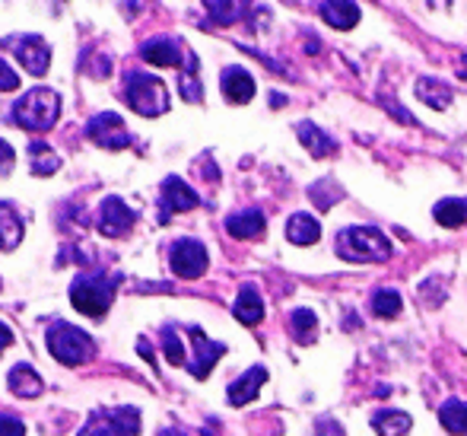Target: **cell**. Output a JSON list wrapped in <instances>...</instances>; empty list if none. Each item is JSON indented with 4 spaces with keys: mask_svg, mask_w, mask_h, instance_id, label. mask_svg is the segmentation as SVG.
Listing matches in <instances>:
<instances>
[{
    "mask_svg": "<svg viewBox=\"0 0 467 436\" xmlns=\"http://www.w3.org/2000/svg\"><path fill=\"white\" fill-rule=\"evenodd\" d=\"M334 252L347 261H388L394 255V246L379 227H347L334 236Z\"/></svg>",
    "mask_w": 467,
    "mask_h": 436,
    "instance_id": "1",
    "label": "cell"
},
{
    "mask_svg": "<svg viewBox=\"0 0 467 436\" xmlns=\"http://www.w3.org/2000/svg\"><path fill=\"white\" fill-rule=\"evenodd\" d=\"M121 284V274L102 278V274H76V280L70 284V303L76 312L89 319H102L115 303V290Z\"/></svg>",
    "mask_w": 467,
    "mask_h": 436,
    "instance_id": "2",
    "label": "cell"
},
{
    "mask_svg": "<svg viewBox=\"0 0 467 436\" xmlns=\"http://www.w3.org/2000/svg\"><path fill=\"white\" fill-rule=\"evenodd\" d=\"M13 125H19L23 131H48L51 125L57 121V115H61V99H57L55 89H29L25 96H19L16 102H13Z\"/></svg>",
    "mask_w": 467,
    "mask_h": 436,
    "instance_id": "3",
    "label": "cell"
},
{
    "mask_svg": "<svg viewBox=\"0 0 467 436\" xmlns=\"http://www.w3.org/2000/svg\"><path fill=\"white\" fill-rule=\"evenodd\" d=\"M125 102L144 118L168 112V89L159 76L144 74V70H127L125 74Z\"/></svg>",
    "mask_w": 467,
    "mask_h": 436,
    "instance_id": "4",
    "label": "cell"
},
{
    "mask_svg": "<svg viewBox=\"0 0 467 436\" xmlns=\"http://www.w3.org/2000/svg\"><path fill=\"white\" fill-rule=\"evenodd\" d=\"M48 350L64 367H80L96 357V341L83 329L67 322H55L48 329Z\"/></svg>",
    "mask_w": 467,
    "mask_h": 436,
    "instance_id": "5",
    "label": "cell"
},
{
    "mask_svg": "<svg viewBox=\"0 0 467 436\" xmlns=\"http://www.w3.org/2000/svg\"><path fill=\"white\" fill-rule=\"evenodd\" d=\"M168 265H172V271L178 274V278L194 280V278H200V274L207 271V265H210V255H207L204 242L178 239L172 246V252H168Z\"/></svg>",
    "mask_w": 467,
    "mask_h": 436,
    "instance_id": "6",
    "label": "cell"
},
{
    "mask_svg": "<svg viewBox=\"0 0 467 436\" xmlns=\"http://www.w3.org/2000/svg\"><path fill=\"white\" fill-rule=\"evenodd\" d=\"M86 137L93 140L96 147H106V150H121V147L131 144V134L125 127V118L115 112H102L96 115L86 125Z\"/></svg>",
    "mask_w": 467,
    "mask_h": 436,
    "instance_id": "7",
    "label": "cell"
},
{
    "mask_svg": "<svg viewBox=\"0 0 467 436\" xmlns=\"http://www.w3.org/2000/svg\"><path fill=\"white\" fill-rule=\"evenodd\" d=\"M159 204H162V214H159V220L166 223L172 214H185V210H194L200 204V198H198V191L191 188V185L185 182V178H178V176H168V178H162V185H159Z\"/></svg>",
    "mask_w": 467,
    "mask_h": 436,
    "instance_id": "8",
    "label": "cell"
},
{
    "mask_svg": "<svg viewBox=\"0 0 467 436\" xmlns=\"http://www.w3.org/2000/svg\"><path fill=\"white\" fill-rule=\"evenodd\" d=\"M185 335L191 338V344H194V360L188 363V370H191L194 380H207L210 370L217 367V360L226 354V344L210 341L198 325H185Z\"/></svg>",
    "mask_w": 467,
    "mask_h": 436,
    "instance_id": "9",
    "label": "cell"
},
{
    "mask_svg": "<svg viewBox=\"0 0 467 436\" xmlns=\"http://www.w3.org/2000/svg\"><path fill=\"white\" fill-rule=\"evenodd\" d=\"M134 223H137V214H134L121 198H106V201L99 204V220H96V227H99V233L108 236V239L127 236L134 229Z\"/></svg>",
    "mask_w": 467,
    "mask_h": 436,
    "instance_id": "10",
    "label": "cell"
},
{
    "mask_svg": "<svg viewBox=\"0 0 467 436\" xmlns=\"http://www.w3.org/2000/svg\"><path fill=\"white\" fill-rule=\"evenodd\" d=\"M10 51L19 57L25 70L32 76H42L51 64V45L45 42L42 35H19V38H10Z\"/></svg>",
    "mask_w": 467,
    "mask_h": 436,
    "instance_id": "11",
    "label": "cell"
},
{
    "mask_svg": "<svg viewBox=\"0 0 467 436\" xmlns=\"http://www.w3.org/2000/svg\"><path fill=\"white\" fill-rule=\"evenodd\" d=\"M185 55L188 51H181V42H175V38H150L140 45V57L156 67H178Z\"/></svg>",
    "mask_w": 467,
    "mask_h": 436,
    "instance_id": "12",
    "label": "cell"
},
{
    "mask_svg": "<svg viewBox=\"0 0 467 436\" xmlns=\"http://www.w3.org/2000/svg\"><path fill=\"white\" fill-rule=\"evenodd\" d=\"M264 382H268V370H264V367H251L249 373L239 376V380L232 382L229 389H226V395H229V405L242 408V405H249V401H255Z\"/></svg>",
    "mask_w": 467,
    "mask_h": 436,
    "instance_id": "13",
    "label": "cell"
},
{
    "mask_svg": "<svg viewBox=\"0 0 467 436\" xmlns=\"http://www.w3.org/2000/svg\"><path fill=\"white\" fill-rule=\"evenodd\" d=\"M219 86H223L226 99L236 102V106H245V102H251V96H255V80H251V74L245 67H226Z\"/></svg>",
    "mask_w": 467,
    "mask_h": 436,
    "instance_id": "14",
    "label": "cell"
},
{
    "mask_svg": "<svg viewBox=\"0 0 467 436\" xmlns=\"http://www.w3.org/2000/svg\"><path fill=\"white\" fill-rule=\"evenodd\" d=\"M6 386H10V392L19 395V399H38V395L45 392L42 376H38L29 363H16V367L10 370V376H6Z\"/></svg>",
    "mask_w": 467,
    "mask_h": 436,
    "instance_id": "15",
    "label": "cell"
},
{
    "mask_svg": "<svg viewBox=\"0 0 467 436\" xmlns=\"http://www.w3.org/2000/svg\"><path fill=\"white\" fill-rule=\"evenodd\" d=\"M226 233H229L232 239H258V236L264 233V214L255 208L239 210V214H232L229 220H226Z\"/></svg>",
    "mask_w": 467,
    "mask_h": 436,
    "instance_id": "16",
    "label": "cell"
},
{
    "mask_svg": "<svg viewBox=\"0 0 467 436\" xmlns=\"http://www.w3.org/2000/svg\"><path fill=\"white\" fill-rule=\"evenodd\" d=\"M232 312H236V319L242 325H258L264 319V299L261 293H258L255 284H245L242 290H239V299L232 303Z\"/></svg>",
    "mask_w": 467,
    "mask_h": 436,
    "instance_id": "17",
    "label": "cell"
},
{
    "mask_svg": "<svg viewBox=\"0 0 467 436\" xmlns=\"http://www.w3.org/2000/svg\"><path fill=\"white\" fill-rule=\"evenodd\" d=\"M23 217H19V210L13 208L10 201H0V248L4 252H10V248H16L19 242H23Z\"/></svg>",
    "mask_w": 467,
    "mask_h": 436,
    "instance_id": "18",
    "label": "cell"
},
{
    "mask_svg": "<svg viewBox=\"0 0 467 436\" xmlns=\"http://www.w3.org/2000/svg\"><path fill=\"white\" fill-rule=\"evenodd\" d=\"M287 239L293 246H315L321 239V223L311 214H293L287 223Z\"/></svg>",
    "mask_w": 467,
    "mask_h": 436,
    "instance_id": "19",
    "label": "cell"
},
{
    "mask_svg": "<svg viewBox=\"0 0 467 436\" xmlns=\"http://www.w3.org/2000/svg\"><path fill=\"white\" fill-rule=\"evenodd\" d=\"M296 134H299V140L306 144V150L311 153V157H318V159L330 157V153L337 150L334 140H330L318 125H311V121H299V125H296Z\"/></svg>",
    "mask_w": 467,
    "mask_h": 436,
    "instance_id": "20",
    "label": "cell"
},
{
    "mask_svg": "<svg viewBox=\"0 0 467 436\" xmlns=\"http://www.w3.org/2000/svg\"><path fill=\"white\" fill-rule=\"evenodd\" d=\"M318 13H321L324 19H328L334 29H353L356 23H360V6L353 4V0H337V4H321L318 6Z\"/></svg>",
    "mask_w": 467,
    "mask_h": 436,
    "instance_id": "21",
    "label": "cell"
},
{
    "mask_svg": "<svg viewBox=\"0 0 467 436\" xmlns=\"http://www.w3.org/2000/svg\"><path fill=\"white\" fill-rule=\"evenodd\" d=\"M436 223H442L445 229H458L467 223V198H445L432 208Z\"/></svg>",
    "mask_w": 467,
    "mask_h": 436,
    "instance_id": "22",
    "label": "cell"
},
{
    "mask_svg": "<svg viewBox=\"0 0 467 436\" xmlns=\"http://www.w3.org/2000/svg\"><path fill=\"white\" fill-rule=\"evenodd\" d=\"M372 427H375V433L379 436H404L407 431L413 427V421H411V414H404V411H375L372 414Z\"/></svg>",
    "mask_w": 467,
    "mask_h": 436,
    "instance_id": "23",
    "label": "cell"
},
{
    "mask_svg": "<svg viewBox=\"0 0 467 436\" xmlns=\"http://www.w3.org/2000/svg\"><path fill=\"white\" fill-rule=\"evenodd\" d=\"M417 96L432 108H445L452 102V86L436 76H420L417 80Z\"/></svg>",
    "mask_w": 467,
    "mask_h": 436,
    "instance_id": "24",
    "label": "cell"
},
{
    "mask_svg": "<svg viewBox=\"0 0 467 436\" xmlns=\"http://www.w3.org/2000/svg\"><path fill=\"white\" fill-rule=\"evenodd\" d=\"M29 163L36 176H55L61 169V157L48 144H42V140H32L29 144Z\"/></svg>",
    "mask_w": 467,
    "mask_h": 436,
    "instance_id": "25",
    "label": "cell"
},
{
    "mask_svg": "<svg viewBox=\"0 0 467 436\" xmlns=\"http://www.w3.org/2000/svg\"><path fill=\"white\" fill-rule=\"evenodd\" d=\"M108 424H112L115 436H137L140 433V411L134 405H121L106 411Z\"/></svg>",
    "mask_w": 467,
    "mask_h": 436,
    "instance_id": "26",
    "label": "cell"
},
{
    "mask_svg": "<svg viewBox=\"0 0 467 436\" xmlns=\"http://www.w3.org/2000/svg\"><path fill=\"white\" fill-rule=\"evenodd\" d=\"M439 421H442V427L449 433L467 436V401H462V399L445 401V405L439 408Z\"/></svg>",
    "mask_w": 467,
    "mask_h": 436,
    "instance_id": "27",
    "label": "cell"
},
{
    "mask_svg": "<svg viewBox=\"0 0 467 436\" xmlns=\"http://www.w3.org/2000/svg\"><path fill=\"white\" fill-rule=\"evenodd\" d=\"M289 331H293L296 344L309 348V344L318 338V319H315V312H311V309H296L293 316H289Z\"/></svg>",
    "mask_w": 467,
    "mask_h": 436,
    "instance_id": "28",
    "label": "cell"
},
{
    "mask_svg": "<svg viewBox=\"0 0 467 436\" xmlns=\"http://www.w3.org/2000/svg\"><path fill=\"white\" fill-rule=\"evenodd\" d=\"M372 312L379 319H398L401 316V306H404V299H401L398 290H391V287H381V290L372 293Z\"/></svg>",
    "mask_w": 467,
    "mask_h": 436,
    "instance_id": "29",
    "label": "cell"
},
{
    "mask_svg": "<svg viewBox=\"0 0 467 436\" xmlns=\"http://www.w3.org/2000/svg\"><path fill=\"white\" fill-rule=\"evenodd\" d=\"M178 86L188 102H200V96H204L200 80H198V57H194V51L185 55V70H181V76H178Z\"/></svg>",
    "mask_w": 467,
    "mask_h": 436,
    "instance_id": "30",
    "label": "cell"
},
{
    "mask_svg": "<svg viewBox=\"0 0 467 436\" xmlns=\"http://www.w3.org/2000/svg\"><path fill=\"white\" fill-rule=\"evenodd\" d=\"M162 354L172 367H188V357H185V348H181V338H178V329L166 325L162 329Z\"/></svg>",
    "mask_w": 467,
    "mask_h": 436,
    "instance_id": "31",
    "label": "cell"
},
{
    "mask_svg": "<svg viewBox=\"0 0 467 436\" xmlns=\"http://www.w3.org/2000/svg\"><path fill=\"white\" fill-rule=\"evenodd\" d=\"M309 195L315 198V204H318V208H321V210H328L330 204H334V198L340 195V191H337L334 178H324V182L311 185V188H309ZM337 201H340V198H337Z\"/></svg>",
    "mask_w": 467,
    "mask_h": 436,
    "instance_id": "32",
    "label": "cell"
},
{
    "mask_svg": "<svg viewBox=\"0 0 467 436\" xmlns=\"http://www.w3.org/2000/svg\"><path fill=\"white\" fill-rule=\"evenodd\" d=\"M207 10L217 16L219 25H229V23H236V16L245 10V4H207Z\"/></svg>",
    "mask_w": 467,
    "mask_h": 436,
    "instance_id": "33",
    "label": "cell"
},
{
    "mask_svg": "<svg viewBox=\"0 0 467 436\" xmlns=\"http://www.w3.org/2000/svg\"><path fill=\"white\" fill-rule=\"evenodd\" d=\"M80 436H115L112 424H108L106 411H96L93 418L86 421V427L80 431Z\"/></svg>",
    "mask_w": 467,
    "mask_h": 436,
    "instance_id": "34",
    "label": "cell"
},
{
    "mask_svg": "<svg viewBox=\"0 0 467 436\" xmlns=\"http://www.w3.org/2000/svg\"><path fill=\"white\" fill-rule=\"evenodd\" d=\"M0 436H25V424L13 414H0Z\"/></svg>",
    "mask_w": 467,
    "mask_h": 436,
    "instance_id": "35",
    "label": "cell"
},
{
    "mask_svg": "<svg viewBox=\"0 0 467 436\" xmlns=\"http://www.w3.org/2000/svg\"><path fill=\"white\" fill-rule=\"evenodd\" d=\"M0 89H4V93H13V89H19L16 70L6 67V61H0Z\"/></svg>",
    "mask_w": 467,
    "mask_h": 436,
    "instance_id": "36",
    "label": "cell"
},
{
    "mask_svg": "<svg viewBox=\"0 0 467 436\" xmlns=\"http://www.w3.org/2000/svg\"><path fill=\"white\" fill-rule=\"evenodd\" d=\"M13 163H16V153H13V147L6 140H0V178L13 169Z\"/></svg>",
    "mask_w": 467,
    "mask_h": 436,
    "instance_id": "37",
    "label": "cell"
},
{
    "mask_svg": "<svg viewBox=\"0 0 467 436\" xmlns=\"http://www.w3.org/2000/svg\"><path fill=\"white\" fill-rule=\"evenodd\" d=\"M10 344H13V331L6 329L4 322H0V354H4V350L10 348Z\"/></svg>",
    "mask_w": 467,
    "mask_h": 436,
    "instance_id": "38",
    "label": "cell"
},
{
    "mask_svg": "<svg viewBox=\"0 0 467 436\" xmlns=\"http://www.w3.org/2000/svg\"><path fill=\"white\" fill-rule=\"evenodd\" d=\"M159 436H185V433L175 431V427H172V431H168V427H166V431H159Z\"/></svg>",
    "mask_w": 467,
    "mask_h": 436,
    "instance_id": "39",
    "label": "cell"
},
{
    "mask_svg": "<svg viewBox=\"0 0 467 436\" xmlns=\"http://www.w3.org/2000/svg\"><path fill=\"white\" fill-rule=\"evenodd\" d=\"M462 76L467 80V57H464V64H462Z\"/></svg>",
    "mask_w": 467,
    "mask_h": 436,
    "instance_id": "40",
    "label": "cell"
},
{
    "mask_svg": "<svg viewBox=\"0 0 467 436\" xmlns=\"http://www.w3.org/2000/svg\"><path fill=\"white\" fill-rule=\"evenodd\" d=\"M204 436H213V433H210V431H204Z\"/></svg>",
    "mask_w": 467,
    "mask_h": 436,
    "instance_id": "41",
    "label": "cell"
}]
</instances>
